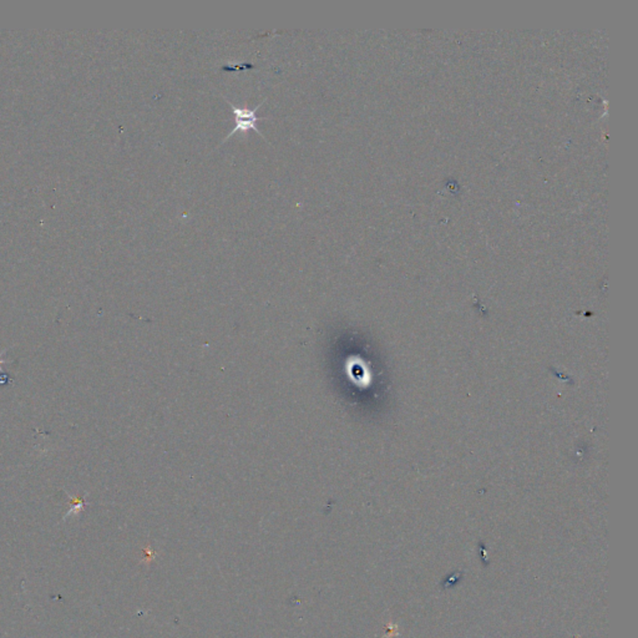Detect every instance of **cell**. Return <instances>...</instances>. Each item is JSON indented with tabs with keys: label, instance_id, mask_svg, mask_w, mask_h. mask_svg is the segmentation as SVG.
<instances>
[{
	"label": "cell",
	"instance_id": "7a4b0ae2",
	"mask_svg": "<svg viewBox=\"0 0 638 638\" xmlns=\"http://www.w3.org/2000/svg\"><path fill=\"white\" fill-rule=\"evenodd\" d=\"M6 361H8V359H3V358H0V368H1V366H3V364H5Z\"/></svg>",
	"mask_w": 638,
	"mask_h": 638
},
{
	"label": "cell",
	"instance_id": "6da1fadb",
	"mask_svg": "<svg viewBox=\"0 0 638 638\" xmlns=\"http://www.w3.org/2000/svg\"><path fill=\"white\" fill-rule=\"evenodd\" d=\"M223 99L227 101L228 104L231 105V108H232V113L235 115V119H236V125H235V128H233L232 131L230 133V134L225 138L222 143L221 144H225L226 141H227L231 136H233L235 134H237V133H242V134H247L248 131H251V130H254L257 134L261 135L262 138H264L261 133H259V130H258L257 124L258 121H261V120H267L266 118H258L257 110L261 108V105L264 104V101L266 100H263L261 104H258L254 109L251 110L248 109L247 106H237V105L233 104L231 100H227L225 96H223Z\"/></svg>",
	"mask_w": 638,
	"mask_h": 638
}]
</instances>
